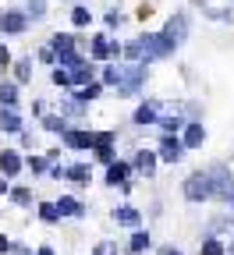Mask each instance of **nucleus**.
I'll return each mask as SVG.
<instances>
[{"label": "nucleus", "mask_w": 234, "mask_h": 255, "mask_svg": "<svg viewBox=\"0 0 234 255\" xmlns=\"http://www.w3.org/2000/svg\"><path fill=\"white\" fill-rule=\"evenodd\" d=\"M124 53H128L131 60H142V50H139V43H128V46H124Z\"/></svg>", "instance_id": "obj_36"}, {"label": "nucleus", "mask_w": 234, "mask_h": 255, "mask_svg": "<svg viewBox=\"0 0 234 255\" xmlns=\"http://www.w3.org/2000/svg\"><path fill=\"white\" fill-rule=\"evenodd\" d=\"M203 138H206L203 124H188V131H185V145H188V149H195V145H203Z\"/></svg>", "instance_id": "obj_15"}, {"label": "nucleus", "mask_w": 234, "mask_h": 255, "mask_svg": "<svg viewBox=\"0 0 234 255\" xmlns=\"http://www.w3.org/2000/svg\"><path fill=\"white\" fill-rule=\"evenodd\" d=\"M36 255H57V252H53V248H50V245H43V248H39V252H36Z\"/></svg>", "instance_id": "obj_41"}, {"label": "nucleus", "mask_w": 234, "mask_h": 255, "mask_svg": "<svg viewBox=\"0 0 234 255\" xmlns=\"http://www.w3.org/2000/svg\"><path fill=\"white\" fill-rule=\"evenodd\" d=\"M53 206H57V213H60V216H82V213H85V206H82L78 199H71V195H64V199H60V202H53Z\"/></svg>", "instance_id": "obj_8"}, {"label": "nucleus", "mask_w": 234, "mask_h": 255, "mask_svg": "<svg viewBox=\"0 0 234 255\" xmlns=\"http://www.w3.org/2000/svg\"><path fill=\"white\" fill-rule=\"evenodd\" d=\"M0 170H4V177H14V174H18V170H21V156H18V152H11V149H7V152H4V156H0Z\"/></svg>", "instance_id": "obj_10"}, {"label": "nucleus", "mask_w": 234, "mask_h": 255, "mask_svg": "<svg viewBox=\"0 0 234 255\" xmlns=\"http://www.w3.org/2000/svg\"><path fill=\"white\" fill-rule=\"evenodd\" d=\"M7 252H11V241H7L4 234H0V255H7Z\"/></svg>", "instance_id": "obj_40"}, {"label": "nucleus", "mask_w": 234, "mask_h": 255, "mask_svg": "<svg viewBox=\"0 0 234 255\" xmlns=\"http://www.w3.org/2000/svg\"><path fill=\"white\" fill-rule=\"evenodd\" d=\"M92 145H114V135L110 131H99V135H92Z\"/></svg>", "instance_id": "obj_33"}, {"label": "nucleus", "mask_w": 234, "mask_h": 255, "mask_svg": "<svg viewBox=\"0 0 234 255\" xmlns=\"http://www.w3.org/2000/svg\"><path fill=\"white\" fill-rule=\"evenodd\" d=\"M160 255H181L178 248H160Z\"/></svg>", "instance_id": "obj_42"}, {"label": "nucleus", "mask_w": 234, "mask_h": 255, "mask_svg": "<svg viewBox=\"0 0 234 255\" xmlns=\"http://www.w3.org/2000/svg\"><path fill=\"white\" fill-rule=\"evenodd\" d=\"M28 4H32V14H36V18L46 11V7H43V0H28Z\"/></svg>", "instance_id": "obj_38"}, {"label": "nucleus", "mask_w": 234, "mask_h": 255, "mask_svg": "<svg viewBox=\"0 0 234 255\" xmlns=\"http://www.w3.org/2000/svg\"><path fill=\"white\" fill-rule=\"evenodd\" d=\"M231 209H234V195H231Z\"/></svg>", "instance_id": "obj_44"}, {"label": "nucleus", "mask_w": 234, "mask_h": 255, "mask_svg": "<svg viewBox=\"0 0 234 255\" xmlns=\"http://www.w3.org/2000/svg\"><path fill=\"white\" fill-rule=\"evenodd\" d=\"M146 248H149V234H146V231H135V234H131V241H128V252H131V255H142Z\"/></svg>", "instance_id": "obj_14"}, {"label": "nucleus", "mask_w": 234, "mask_h": 255, "mask_svg": "<svg viewBox=\"0 0 234 255\" xmlns=\"http://www.w3.org/2000/svg\"><path fill=\"white\" fill-rule=\"evenodd\" d=\"M185 28H188V21H185V14H178V18L167 21V32H163V36L171 39V43H178V39H185Z\"/></svg>", "instance_id": "obj_9"}, {"label": "nucleus", "mask_w": 234, "mask_h": 255, "mask_svg": "<svg viewBox=\"0 0 234 255\" xmlns=\"http://www.w3.org/2000/svg\"><path fill=\"white\" fill-rule=\"evenodd\" d=\"M11 64V53H7V46H0V68H7Z\"/></svg>", "instance_id": "obj_39"}, {"label": "nucleus", "mask_w": 234, "mask_h": 255, "mask_svg": "<svg viewBox=\"0 0 234 255\" xmlns=\"http://www.w3.org/2000/svg\"><path fill=\"white\" fill-rule=\"evenodd\" d=\"M68 149H92V135L89 131H64Z\"/></svg>", "instance_id": "obj_11"}, {"label": "nucleus", "mask_w": 234, "mask_h": 255, "mask_svg": "<svg viewBox=\"0 0 234 255\" xmlns=\"http://www.w3.org/2000/svg\"><path fill=\"white\" fill-rule=\"evenodd\" d=\"M71 21H75V25H89V11H85V7H75V11H71Z\"/></svg>", "instance_id": "obj_32"}, {"label": "nucleus", "mask_w": 234, "mask_h": 255, "mask_svg": "<svg viewBox=\"0 0 234 255\" xmlns=\"http://www.w3.org/2000/svg\"><path fill=\"white\" fill-rule=\"evenodd\" d=\"M39 216H43L46 223H57V220H60V213H57L53 202H43V206H39Z\"/></svg>", "instance_id": "obj_24"}, {"label": "nucleus", "mask_w": 234, "mask_h": 255, "mask_svg": "<svg viewBox=\"0 0 234 255\" xmlns=\"http://www.w3.org/2000/svg\"><path fill=\"white\" fill-rule=\"evenodd\" d=\"M114 220L121 223V227H139V223H142V213L131 209V206H121V209H114Z\"/></svg>", "instance_id": "obj_6"}, {"label": "nucleus", "mask_w": 234, "mask_h": 255, "mask_svg": "<svg viewBox=\"0 0 234 255\" xmlns=\"http://www.w3.org/2000/svg\"><path fill=\"white\" fill-rule=\"evenodd\" d=\"M99 92H103V85H99V82H85L82 92H78V100H96Z\"/></svg>", "instance_id": "obj_23"}, {"label": "nucleus", "mask_w": 234, "mask_h": 255, "mask_svg": "<svg viewBox=\"0 0 234 255\" xmlns=\"http://www.w3.org/2000/svg\"><path fill=\"white\" fill-rule=\"evenodd\" d=\"M4 191H7V177H0V195H4Z\"/></svg>", "instance_id": "obj_43"}, {"label": "nucleus", "mask_w": 234, "mask_h": 255, "mask_svg": "<svg viewBox=\"0 0 234 255\" xmlns=\"http://www.w3.org/2000/svg\"><path fill=\"white\" fill-rule=\"evenodd\" d=\"M185 199H188V202L213 199V191H210V174H192V177L185 181Z\"/></svg>", "instance_id": "obj_2"}, {"label": "nucleus", "mask_w": 234, "mask_h": 255, "mask_svg": "<svg viewBox=\"0 0 234 255\" xmlns=\"http://www.w3.org/2000/svg\"><path fill=\"white\" fill-rule=\"evenodd\" d=\"M14 100H18V89H14V85H0V103L11 107Z\"/></svg>", "instance_id": "obj_28"}, {"label": "nucleus", "mask_w": 234, "mask_h": 255, "mask_svg": "<svg viewBox=\"0 0 234 255\" xmlns=\"http://www.w3.org/2000/svg\"><path fill=\"white\" fill-rule=\"evenodd\" d=\"M53 82H57V85H71V75L64 71V68H57V71H53Z\"/></svg>", "instance_id": "obj_35"}, {"label": "nucleus", "mask_w": 234, "mask_h": 255, "mask_svg": "<svg viewBox=\"0 0 234 255\" xmlns=\"http://www.w3.org/2000/svg\"><path fill=\"white\" fill-rule=\"evenodd\" d=\"M135 167H139V170H142V174H146V177H153V170H156V156H153V152H146V149H142V152H139V156H135Z\"/></svg>", "instance_id": "obj_13"}, {"label": "nucleus", "mask_w": 234, "mask_h": 255, "mask_svg": "<svg viewBox=\"0 0 234 255\" xmlns=\"http://www.w3.org/2000/svg\"><path fill=\"white\" fill-rule=\"evenodd\" d=\"M135 121H139V124H153V121H156V107H153V103H142V107L135 110Z\"/></svg>", "instance_id": "obj_20"}, {"label": "nucleus", "mask_w": 234, "mask_h": 255, "mask_svg": "<svg viewBox=\"0 0 234 255\" xmlns=\"http://www.w3.org/2000/svg\"><path fill=\"white\" fill-rule=\"evenodd\" d=\"M142 82H146V68L142 64H131V68H121L117 89H121V96H135L142 89Z\"/></svg>", "instance_id": "obj_1"}, {"label": "nucleus", "mask_w": 234, "mask_h": 255, "mask_svg": "<svg viewBox=\"0 0 234 255\" xmlns=\"http://www.w3.org/2000/svg\"><path fill=\"white\" fill-rule=\"evenodd\" d=\"M181 152H185V145H181L178 138H171V135H167V138L160 142V159H167V163H178Z\"/></svg>", "instance_id": "obj_5"}, {"label": "nucleus", "mask_w": 234, "mask_h": 255, "mask_svg": "<svg viewBox=\"0 0 234 255\" xmlns=\"http://www.w3.org/2000/svg\"><path fill=\"white\" fill-rule=\"evenodd\" d=\"M57 60L64 64V71H75V68H82V64H85V60H82L75 50H68V53H57Z\"/></svg>", "instance_id": "obj_17"}, {"label": "nucleus", "mask_w": 234, "mask_h": 255, "mask_svg": "<svg viewBox=\"0 0 234 255\" xmlns=\"http://www.w3.org/2000/svg\"><path fill=\"white\" fill-rule=\"evenodd\" d=\"M92 57H96V60H107V57H110V43H107L103 36L92 39Z\"/></svg>", "instance_id": "obj_19"}, {"label": "nucleus", "mask_w": 234, "mask_h": 255, "mask_svg": "<svg viewBox=\"0 0 234 255\" xmlns=\"http://www.w3.org/2000/svg\"><path fill=\"white\" fill-rule=\"evenodd\" d=\"M128 174H131L128 163H107V184H124Z\"/></svg>", "instance_id": "obj_12"}, {"label": "nucleus", "mask_w": 234, "mask_h": 255, "mask_svg": "<svg viewBox=\"0 0 234 255\" xmlns=\"http://www.w3.org/2000/svg\"><path fill=\"white\" fill-rule=\"evenodd\" d=\"M46 128H50V131H64V121L60 117H46Z\"/></svg>", "instance_id": "obj_37"}, {"label": "nucleus", "mask_w": 234, "mask_h": 255, "mask_svg": "<svg viewBox=\"0 0 234 255\" xmlns=\"http://www.w3.org/2000/svg\"><path fill=\"white\" fill-rule=\"evenodd\" d=\"M139 43V50H142V57H167L174 50V43L167 39V36H142V39H135Z\"/></svg>", "instance_id": "obj_3"}, {"label": "nucleus", "mask_w": 234, "mask_h": 255, "mask_svg": "<svg viewBox=\"0 0 234 255\" xmlns=\"http://www.w3.org/2000/svg\"><path fill=\"white\" fill-rule=\"evenodd\" d=\"M92 255H117V245H114V241H99Z\"/></svg>", "instance_id": "obj_30"}, {"label": "nucleus", "mask_w": 234, "mask_h": 255, "mask_svg": "<svg viewBox=\"0 0 234 255\" xmlns=\"http://www.w3.org/2000/svg\"><path fill=\"white\" fill-rule=\"evenodd\" d=\"M11 202H14V206H28V202H32V191H28V188H14V191H11Z\"/></svg>", "instance_id": "obj_25"}, {"label": "nucleus", "mask_w": 234, "mask_h": 255, "mask_svg": "<svg viewBox=\"0 0 234 255\" xmlns=\"http://www.w3.org/2000/svg\"><path fill=\"white\" fill-rule=\"evenodd\" d=\"M103 78H107L110 85H117V78H121V68H117V64H110V68L103 71Z\"/></svg>", "instance_id": "obj_34"}, {"label": "nucleus", "mask_w": 234, "mask_h": 255, "mask_svg": "<svg viewBox=\"0 0 234 255\" xmlns=\"http://www.w3.org/2000/svg\"><path fill=\"white\" fill-rule=\"evenodd\" d=\"M32 174H43L46 167H50V159H43V156H28V163H25Z\"/></svg>", "instance_id": "obj_27"}, {"label": "nucleus", "mask_w": 234, "mask_h": 255, "mask_svg": "<svg viewBox=\"0 0 234 255\" xmlns=\"http://www.w3.org/2000/svg\"><path fill=\"white\" fill-rule=\"evenodd\" d=\"M96 156L103 159V163H114V145H96Z\"/></svg>", "instance_id": "obj_31"}, {"label": "nucleus", "mask_w": 234, "mask_h": 255, "mask_svg": "<svg viewBox=\"0 0 234 255\" xmlns=\"http://www.w3.org/2000/svg\"><path fill=\"white\" fill-rule=\"evenodd\" d=\"M0 124H4V131H21V117L14 110H0Z\"/></svg>", "instance_id": "obj_16"}, {"label": "nucleus", "mask_w": 234, "mask_h": 255, "mask_svg": "<svg viewBox=\"0 0 234 255\" xmlns=\"http://www.w3.org/2000/svg\"><path fill=\"white\" fill-rule=\"evenodd\" d=\"M199 255H227V248H224L217 238H206L203 245H199Z\"/></svg>", "instance_id": "obj_18"}, {"label": "nucleus", "mask_w": 234, "mask_h": 255, "mask_svg": "<svg viewBox=\"0 0 234 255\" xmlns=\"http://www.w3.org/2000/svg\"><path fill=\"white\" fill-rule=\"evenodd\" d=\"M210 191H213V195H220V199H231V177H227L224 167H217V170L210 174Z\"/></svg>", "instance_id": "obj_4"}, {"label": "nucleus", "mask_w": 234, "mask_h": 255, "mask_svg": "<svg viewBox=\"0 0 234 255\" xmlns=\"http://www.w3.org/2000/svg\"><path fill=\"white\" fill-rule=\"evenodd\" d=\"M68 50H75V39L71 36H57L53 39V53H68Z\"/></svg>", "instance_id": "obj_26"}, {"label": "nucleus", "mask_w": 234, "mask_h": 255, "mask_svg": "<svg viewBox=\"0 0 234 255\" xmlns=\"http://www.w3.org/2000/svg\"><path fill=\"white\" fill-rule=\"evenodd\" d=\"M25 14L21 11H11V14H4V18H0V28H4V32H14V36H18V32H25Z\"/></svg>", "instance_id": "obj_7"}, {"label": "nucleus", "mask_w": 234, "mask_h": 255, "mask_svg": "<svg viewBox=\"0 0 234 255\" xmlns=\"http://www.w3.org/2000/svg\"><path fill=\"white\" fill-rule=\"evenodd\" d=\"M64 177H68V181H89V167L85 163H75V167L64 170Z\"/></svg>", "instance_id": "obj_21"}, {"label": "nucleus", "mask_w": 234, "mask_h": 255, "mask_svg": "<svg viewBox=\"0 0 234 255\" xmlns=\"http://www.w3.org/2000/svg\"><path fill=\"white\" fill-rule=\"evenodd\" d=\"M14 75H18V82H28V78H32V68H28V60H18V64H14Z\"/></svg>", "instance_id": "obj_29"}, {"label": "nucleus", "mask_w": 234, "mask_h": 255, "mask_svg": "<svg viewBox=\"0 0 234 255\" xmlns=\"http://www.w3.org/2000/svg\"><path fill=\"white\" fill-rule=\"evenodd\" d=\"M231 255H234V248H231Z\"/></svg>", "instance_id": "obj_45"}, {"label": "nucleus", "mask_w": 234, "mask_h": 255, "mask_svg": "<svg viewBox=\"0 0 234 255\" xmlns=\"http://www.w3.org/2000/svg\"><path fill=\"white\" fill-rule=\"evenodd\" d=\"M71 75V82H78V85H85L89 78H92V64H82V68H75V71H68Z\"/></svg>", "instance_id": "obj_22"}]
</instances>
